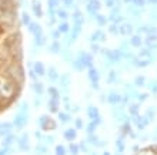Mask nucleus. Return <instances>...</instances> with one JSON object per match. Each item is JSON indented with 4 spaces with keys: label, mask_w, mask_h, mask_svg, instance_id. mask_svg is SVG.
Returning a JSON list of instances; mask_svg holds the SVG:
<instances>
[{
    "label": "nucleus",
    "mask_w": 157,
    "mask_h": 155,
    "mask_svg": "<svg viewBox=\"0 0 157 155\" xmlns=\"http://www.w3.org/2000/svg\"><path fill=\"white\" fill-rule=\"evenodd\" d=\"M39 125L43 130H54L56 128V123H54V120L50 115H41L39 118Z\"/></svg>",
    "instance_id": "obj_1"
},
{
    "label": "nucleus",
    "mask_w": 157,
    "mask_h": 155,
    "mask_svg": "<svg viewBox=\"0 0 157 155\" xmlns=\"http://www.w3.org/2000/svg\"><path fill=\"white\" fill-rule=\"evenodd\" d=\"M104 54H106V58H107L110 63H120L124 58L123 53H121L119 49L117 50H106Z\"/></svg>",
    "instance_id": "obj_2"
},
{
    "label": "nucleus",
    "mask_w": 157,
    "mask_h": 155,
    "mask_svg": "<svg viewBox=\"0 0 157 155\" xmlns=\"http://www.w3.org/2000/svg\"><path fill=\"white\" fill-rule=\"evenodd\" d=\"M132 121L137 125V128L139 130H144L146 127L149 125V120H147V117L146 115H140V114H136V115H132Z\"/></svg>",
    "instance_id": "obj_3"
},
{
    "label": "nucleus",
    "mask_w": 157,
    "mask_h": 155,
    "mask_svg": "<svg viewBox=\"0 0 157 155\" xmlns=\"http://www.w3.org/2000/svg\"><path fill=\"white\" fill-rule=\"evenodd\" d=\"M78 60L82 61V64L86 67V68H90V67H93V56H91L90 53H86V51H80V54H78Z\"/></svg>",
    "instance_id": "obj_4"
},
{
    "label": "nucleus",
    "mask_w": 157,
    "mask_h": 155,
    "mask_svg": "<svg viewBox=\"0 0 157 155\" xmlns=\"http://www.w3.org/2000/svg\"><path fill=\"white\" fill-rule=\"evenodd\" d=\"M89 80L93 83V87H94V88H99L100 73L94 68V67H90V68H89Z\"/></svg>",
    "instance_id": "obj_5"
},
{
    "label": "nucleus",
    "mask_w": 157,
    "mask_h": 155,
    "mask_svg": "<svg viewBox=\"0 0 157 155\" xmlns=\"http://www.w3.org/2000/svg\"><path fill=\"white\" fill-rule=\"evenodd\" d=\"M133 30H134V27H133L132 23H124L123 21L119 24V34H121V36H130Z\"/></svg>",
    "instance_id": "obj_6"
},
{
    "label": "nucleus",
    "mask_w": 157,
    "mask_h": 155,
    "mask_svg": "<svg viewBox=\"0 0 157 155\" xmlns=\"http://www.w3.org/2000/svg\"><path fill=\"white\" fill-rule=\"evenodd\" d=\"M87 12H89V14H91V16H97V10L100 9V2L99 0H89V3H87Z\"/></svg>",
    "instance_id": "obj_7"
},
{
    "label": "nucleus",
    "mask_w": 157,
    "mask_h": 155,
    "mask_svg": "<svg viewBox=\"0 0 157 155\" xmlns=\"http://www.w3.org/2000/svg\"><path fill=\"white\" fill-rule=\"evenodd\" d=\"M27 120H29L27 113H19V114L16 115V118H14V125H16L17 128H23V127L27 124Z\"/></svg>",
    "instance_id": "obj_8"
},
{
    "label": "nucleus",
    "mask_w": 157,
    "mask_h": 155,
    "mask_svg": "<svg viewBox=\"0 0 157 155\" xmlns=\"http://www.w3.org/2000/svg\"><path fill=\"white\" fill-rule=\"evenodd\" d=\"M107 102L112 104V105L120 104V102H121V95H120V93H117V91H110L107 95Z\"/></svg>",
    "instance_id": "obj_9"
},
{
    "label": "nucleus",
    "mask_w": 157,
    "mask_h": 155,
    "mask_svg": "<svg viewBox=\"0 0 157 155\" xmlns=\"http://www.w3.org/2000/svg\"><path fill=\"white\" fill-rule=\"evenodd\" d=\"M33 71L37 74L39 77L44 76V74H46V67H44V64H43V63H40V61L33 63Z\"/></svg>",
    "instance_id": "obj_10"
},
{
    "label": "nucleus",
    "mask_w": 157,
    "mask_h": 155,
    "mask_svg": "<svg viewBox=\"0 0 157 155\" xmlns=\"http://www.w3.org/2000/svg\"><path fill=\"white\" fill-rule=\"evenodd\" d=\"M87 115H89V118L90 120H97L100 118V113H99V108L94 105H90L87 108Z\"/></svg>",
    "instance_id": "obj_11"
},
{
    "label": "nucleus",
    "mask_w": 157,
    "mask_h": 155,
    "mask_svg": "<svg viewBox=\"0 0 157 155\" xmlns=\"http://www.w3.org/2000/svg\"><path fill=\"white\" fill-rule=\"evenodd\" d=\"M143 43H144V41H143L140 34H134V36H132V39H130V46H132V47H136V49L141 47Z\"/></svg>",
    "instance_id": "obj_12"
},
{
    "label": "nucleus",
    "mask_w": 157,
    "mask_h": 155,
    "mask_svg": "<svg viewBox=\"0 0 157 155\" xmlns=\"http://www.w3.org/2000/svg\"><path fill=\"white\" fill-rule=\"evenodd\" d=\"M32 9H33V13L36 17H41L43 16V10H41V4L39 3V0H33L32 3Z\"/></svg>",
    "instance_id": "obj_13"
},
{
    "label": "nucleus",
    "mask_w": 157,
    "mask_h": 155,
    "mask_svg": "<svg viewBox=\"0 0 157 155\" xmlns=\"http://www.w3.org/2000/svg\"><path fill=\"white\" fill-rule=\"evenodd\" d=\"M29 31L33 33V36H37V34H40V33H43V30H41V27H40L39 23L33 21V23H30L29 24Z\"/></svg>",
    "instance_id": "obj_14"
},
{
    "label": "nucleus",
    "mask_w": 157,
    "mask_h": 155,
    "mask_svg": "<svg viewBox=\"0 0 157 155\" xmlns=\"http://www.w3.org/2000/svg\"><path fill=\"white\" fill-rule=\"evenodd\" d=\"M106 40V36H104V33L101 31V30H97V31L93 33V36L90 37V41H104Z\"/></svg>",
    "instance_id": "obj_15"
},
{
    "label": "nucleus",
    "mask_w": 157,
    "mask_h": 155,
    "mask_svg": "<svg viewBox=\"0 0 157 155\" xmlns=\"http://www.w3.org/2000/svg\"><path fill=\"white\" fill-rule=\"evenodd\" d=\"M47 74H49V78H50V81L52 83H56L59 81V73H57V70L54 68V67H50L49 71H47Z\"/></svg>",
    "instance_id": "obj_16"
},
{
    "label": "nucleus",
    "mask_w": 157,
    "mask_h": 155,
    "mask_svg": "<svg viewBox=\"0 0 157 155\" xmlns=\"http://www.w3.org/2000/svg\"><path fill=\"white\" fill-rule=\"evenodd\" d=\"M76 137H77V132H76L75 128H67V130L64 131V138L69 139V141L76 139Z\"/></svg>",
    "instance_id": "obj_17"
},
{
    "label": "nucleus",
    "mask_w": 157,
    "mask_h": 155,
    "mask_svg": "<svg viewBox=\"0 0 157 155\" xmlns=\"http://www.w3.org/2000/svg\"><path fill=\"white\" fill-rule=\"evenodd\" d=\"M100 123H101V120H100V118L91 120V123L87 125V132H89V134H93V132L96 131V128H97V125H99Z\"/></svg>",
    "instance_id": "obj_18"
},
{
    "label": "nucleus",
    "mask_w": 157,
    "mask_h": 155,
    "mask_svg": "<svg viewBox=\"0 0 157 155\" xmlns=\"http://www.w3.org/2000/svg\"><path fill=\"white\" fill-rule=\"evenodd\" d=\"M49 110H50V113H57V110H59V100L57 98H50Z\"/></svg>",
    "instance_id": "obj_19"
},
{
    "label": "nucleus",
    "mask_w": 157,
    "mask_h": 155,
    "mask_svg": "<svg viewBox=\"0 0 157 155\" xmlns=\"http://www.w3.org/2000/svg\"><path fill=\"white\" fill-rule=\"evenodd\" d=\"M59 83H60V87H63V88L69 87V84H70V76L69 74H63L62 77L59 78Z\"/></svg>",
    "instance_id": "obj_20"
},
{
    "label": "nucleus",
    "mask_w": 157,
    "mask_h": 155,
    "mask_svg": "<svg viewBox=\"0 0 157 155\" xmlns=\"http://www.w3.org/2000/svg\"><path fill=\"white\" fill-rule=\"evenodd\" d=\"M117 81H119V77H117L116 70H110L107 76V83L109 84H113V83H117Z\"/></svg>",
    "instance_id": "obj_21"
},
{
    "label": "nucleus",
    "mask_w": 157,
    "mask_h": 155,
    "mask_svg": "<svg viewBox=\"0 0 157 155\" xmlns=\"http://www.w3.org/2000/svg\"><path fill=\"white\" fill-rule=\"evenodd\" d=\"M139 110H140V102H133V104H130V107H128V113H130V115L139 114Z\"/></svg>",
    "instance_id": "obj_22"
},
{
    "label": "nucleus",
    "mask_w": 157,
    "mask_h": 155,
    "mask_svg": "<svg viewBox=\"0 0 157 155\" xmlns=\"http://www.w3.org/2000/svg\"><path fill=\"white\" fill-rule=\"evenodd\" d=\"M128 13H130V16H133V17H139L141 16V10H140V7H136V6H132V7H128Z\"/></svg>",
    "instance_id": "obj_23"
},
{
    "label": "nucleus",
    "mask_w": 157,
    "mask_h": 155,
    "mask_svg": "<svg viewBox=\"0 0 157 155\" xmlns=\"http://www.w3.org/2000/svg\"><path fill=\"white\" fill-rule=\"evenodd\" d=\"M146 86V77L144 76H137L134 78V87H143Z\"/></svg>",
    "instance_id": "obj_24"
},
{
    "label": "nucleus",
    "mask_w": 157,
    "mask_h": 155,
    "mask_svg": "<svg viewBox=\"0 0 157 155\" xmlns=\"http://www.w3.org/2000/svg\"><path fill=\"white\" fill-rule=\"evenodd\" d=\"M59 4H60V0H49L47 2V6H49V10L52 13L56 10V9L59 7Z\"/></svg>",
    "instance_id": "obj_25"
},
{
    "label": "nucleus",
    "mask_w": 157,
    "mask_h": 155,
    "mask_svg": "<svg viewBox=\"0 0 157 155\" xmlns=\"http://www.w3.org/2000/svg\"><path fill=\"white\" fill-rule=\"evenodd\" d=\"M59 31L60 33H64V34H67V33H70V26L67 24L66 21H63V23H60L59 24Z\"/></svg>",
    "instance_id": "obj_26"
},
{
    "label": "nucleus",
    "mask_w": 157,
    "mask_h": 155,
    "mask_svg": "<svg viewBox=\"0 0 157 155\" xmlns=\"http://www.w3.org/2000/svg\"><path fill=\"white\" fill-rule=\"evenodd\" d=\"M50 53H60L62 51V49H60V44H59V41H53L52 44H50Z\"/></svg>",
    "instance_id": "obj_27"
},
{
    "label": "nucleus",
    "mask_w": 157,
    "mask_h": 155,
    "mask_svg": "<svg viewBox=\"0 0 157 155\" xmlns=\"http://www.w3.org/2000/svg\"><path fill=\"white\" fill-rule=\"evenodd\" d=\"M146 117H147V120H149V121H153L154 117H156V108L150 107L149 110H147V113H146Z\"/></svg>",
    "instance_id": "obj_28"
},
{
    "label": "nucleus",
    "mask_w": 157,
    "mask_h": 155,
    "mask_svg": "<svg viewBox=\"0 0 157 155\" xmlns=\"http://www.w3.org/2000/svg\"><path fill=\"white\" fill-rule=\"evenodd\" d=\"M47 91H49V94H50V97L52 98H57V100L60 98V93H59V90L56 88V87H50Z\"/></svg>",
    "instance_id": "obj_29"
},
{
    "label": "nucleus",
    "mask_w": 157,
    "mask_h": 155,
    "mask_svg": "<svg viewBox=\"0 0 157 155\" xmlns=\"http://www.w3.org/2000/svg\"><path fill=\"white\" fill-rule=\"evenodd\" d=\"M73 68H75L76 71H83V68H86V67L82 64V61H80L78 58H76L75 61H73Z\"/></svg>",
    "instance_id": "obj_30"
},
{
    "label": "nucleus",
    "mask_w": 157,
    "mask_h": 155,
    "mask_svg": "<svg viewBox=\"0 0 157 155\" xmlns=\"http://www.w3.org/2000/svg\"><path fill=\"white\" fill-rule=\"evenodd\" d=\"M33 88H34V91L37 93V95H41V94L44 93V88H43V86H41V83H34L33 84Z\"/></svg>",
    "instance_id": "obj_31"
},
{
    "label": "nucleus",
    "mask_w": 157,
    "mask_h": 155,
    "mask_svg": "<svg viewBox=\"0 0 157 155\" xmlns=\"http://www.w3.org/2000/svg\"><path fill=\"white\" fill-rule=\"evenodd\" d=\"M59 120L62 123H69L71 120V117H70V114H66V113H59Z\"/></svg>",
    "instance_id": "obj_32"
},
{
    "label": "nucleus",
    "mask_w": 157,
    "mask_h": 155,
    "mask_svg": "<svg viewBox=\"0 0 157 155\" xmlns=\"http://www.w3.org/2000/svg\"><path fill=\"white\" fill-rule=\"evenodd\" d=\"M10 130H12V124L6 123V124H3V125L0 127V134H2V135H3V134H7Z\"/></svg>",
    "instance_id": "obj_33"
},
{
    "label": "nucleus",
    "mask_w": 157,
    "mask_h": 155,
    "mask_svg": "<svg viewBox=\"0 0 157 155\" xmlns=\"http://www.w3.org/2000/svg\"><path fill=\"white\" fill-rule=\"evenodd\" d=\"M96 21H97V24L99 26H104L106 23H107V17L101 16V14H97V16H96Z\"/></svg>",
    "instance_id": "obj_34"
},
{
    "label": "nucleus",
    "mask_w": 157,
    "mask_h": 155,
    "mask_svg": "<svg viewBox=\"0 0 157 155\" xmlns=\"http://www.w3.org/2000/svg\"><path fill=\"white\" fill-rule=\"evenodd\" d=\"M147 88H149L150 91L153 94H157V80H154V81H150L149 84H147Z\"/></svg>",
    "instance_id": "obj_35"
},
{
    "label": "nucleus",
    "mask_w": 157,
    "mask_h": 155,
    "mask_svg": "<svg viewBox=\"0 0 157 155\" xmlns=\"http://www.w3.org/2000/svg\"><path fill=\"white\" fill-rule=\"evenodd\" d=\"M73 19H75V23H78V24H82L83 23V14L80 12H75V14H73Z\"/></svg>",
    "instance_id": "obj_36"
},
{
    "label": "nucleus",
    "mask_w": 157,
    "mask_h": 155,
    "mask_svg": "<svg viewBox=\"0 0 157 155\" xmlns=\"http://www.w3.org/2000/svg\"><path fill=\"white\" fill-rule=\"evenodd\" d=\"M73 56H71V51L70 50H64V51H63V60H64V61H73Z\"/></svg>",
    "instance_id": "obj_37"
},
{
    "label": "nucleus",
    "mask_w": 157,
    "mask_h": 155,
    "mask_svg": "<svg viewBox=\"0 0 157 155\" xmlns=\"http://www.w3.org/2000/svg\"><path fill=\"white\" fill-rule=\"evenodd\" d=\"M57 16H59V19L66 20L67 17H69V13H67V10H57Z\"/></svg>",
    "instance_id": "obj_38"
},
{
    "label": "nucleus",
    "mask_w": 157,
    "mask_h": 155,
    "mask_svg": "<svg viewBox=\"0 0 157 155\" xmlns=\"http://www.w3.org/2000/svg\"><path fill=\"white\" fill-rule=\"evenodd\" d=\"M66 152H67V149L63 145H57L56 147V155H66Z\"/></svg>",
    "instance_id": "obj_39"
},
{
    "label": "nucleus",
    "mask_w": 157,
    "mask_h": 155,
    "mask_svg": "<svg viewBox=\"0 0 157 155\" xmlns=\"http://www.w3.org/2000/svg\"><path fill=\"white\" fill-rule=\"evenodd\" d=\"M133 6H136V7H143L146 3H147V0H132Z\"/></svg>",
    "instance_id": "obj_40"
},
{
    "label": "nucleus",
    "mask_w": 157,
    "mask_h": 155,
    "mask_svg": "<svg viewBox=\"0 0 157 155\" xmlns=\"http://www.w3.org/2000/svg\"><path fill=\"white\" fill-rule=\"evenodd\" d=\"M21 20H23V23H25L26 26H29L30 23H32V21H30V17H29V14H27V13H21Z\"/></svg>",
    "instance_id": "obj_41"
},
{
    "label": "nucleus",
    "mask_w": 157,
    "mask_h": 155,
    "mask_svg": "<svg viewBox=\"0 0 157 155\" xmlns=\"http://www.w3.org/2000/svg\"><path fill=\"white\" fill-rule=\"evenodd\" d=\"M116 145H117V151H119V152H123V149H124V142H123V139H121V138L117 139Z\"/></svg>",
    "instance_id": "obj_42"
},
{
    "label": "nucleus",
    "mask_w": 157,
    "mask_h": 155,
    "mask_svg": "<svg viewBox=\"0 0 157 155\" xmlns=\"http://www.w3.org/2000/svg\"><path fill=\"white\" fill-rule=\"evenodd\" d=\"M62 3L64 4L67 9H70V7H73V6H75V0H62Z\"/></svg>",
    "instance_id": "obj_43"
},
{
    "label": "nucleus",
    "mask_w": 157,
    "mask_h": 155,
    "mask_svg": "<svg viewBox=\"0 0 157 155\" xmlns=\"http://www.w3.org/2000/svg\"><path fill=\"white\" fill-rule=\"evenodd\" d=\"M150 17H151V20L154 21V23H157V6L151 10V13H150Z\"/></svg>",
    "instance_id": "obj_44"
},
{
    "label": "nucleus",
    "mask_w": 157,
    "mask_h": 155,
    "mask_svg": "<svg viewBox=\"0 0 157 155\" xmlns=\"http://www.w3.org/2000/svg\"><path fill=\"white\" fill-rule=\"evenodd\" d=\"M70 152L73 155H76L78 152V145H76V144H71L70 145Z\"/></svg>",
    "instance_id": "obj_45"
},
{
    "label": "nucleus",
    "mask_w": 157,
    "mask_h": 155,
    "mask_svg": "<svg viewBox=\"0 0 157 155\" xmlns=\"http://www.w3.org/2000/svg\"><path fill=\"white\" fill-rule=\"evenodd\" d=\"M59 37H60V31L59 30H53L52 31V39L53 40H59Z\"/></svg>",
    "instance_id": "obj_46"
},
{
    "label": "nucleus",
    "mask_w": 157,
    "mask_h": 155,
    "mask_svg": "<svg viewBox=\"0 0 157 155\" xmlns=\"http://www.w3.org/2000/svg\"><path fill=\"white\" fill-rule=\"evenodd\" d=\"M75 123H76V128H78V130H80V128H83V121L80 118H77Z\"/></svg>",
    "instance_id": "obj_47"
},
{
    "label": "nucleus",
    "mask_w": 157,
    "mask_h": 155,
    "mask_svg": "<svg viewBox=\"0 0 157 155\" xmlns=\"http://www.w3.org/2000/svg\"><path fill=\"white\" fill-rule=\"evenodd\" d=\"M116 3H117V0H107V6L109 7H114V6H116Z\"/></svg>",
    "instance_id": "obj_48"
},
{
    "label": "nucleus",
    "mask_w": 157,
    "mask_h": 155,
    "mask_svg": "<svg viewBox=\"0 0 157 155\" xmlns=\"http://www.w3.org/2000/svg\"><path fill=\"white\" fill-rule=\"evenodd\" d=\"M91 47H93V51H99V46L97 44H93Z\"/></svg>",
    "instance_id": "obj_49"
},
{
    "label": "nucleus",
    "mask_w": 157,
    "mask_h": 155,
    "mask_svg": "<svg viewBox=\"0 0 157 155\" xmlns=\"http://www.w3.org/2000/svg\"><path fill=\"white\" fill-rule=\"evenodd\" d=\"M147 3H150V4H157V0H147Z\"/></svg>",
    "instance_id": "obj_50"
},
{
    "label": "nucleus",
    "mask_w": 157,
    "mask_h": 155,
    "mask_svg": "<svg viewBox=\"0 0 157 155\" xmlns=\"http://www.w3.org/2000/svg\"><path fill=\"white\" fill-rule=\"evenodd\" d=\"M153 137H154V138H157V128H156V130H154V132H153Z\"/></svg>",
    "instance_id": "obj_51"
},
{
    "label": "nucleus",
    "mask_w": 157,
    "mask_h": 155,
    "mask_svg": "<svg viewBox=\"0 0 157 155\" xmlns=\"http://www.w3.org/2000/svg\"><path fill=\"white\" fill-rule=\"evenodd\" d=\"M124 3H132V0H124Z\"/></svg>",
    "instance_id": "obj_52"
},
{
    "label": "nucleus",
    "mask_w": 157,
    "mask_h": 155,
    "mask_svg": "<svg viewBox=\"0 0 157 155\" xmlns=\"http://www.w3.org/2000/svg\"><path fill=\"white\" fill-rule=\"evenodd\" d=\"M104 155H110V154H109V152H106V154H104Z\"/></svg>",
    "instance_id": "obj_53"
}]
</instances>
